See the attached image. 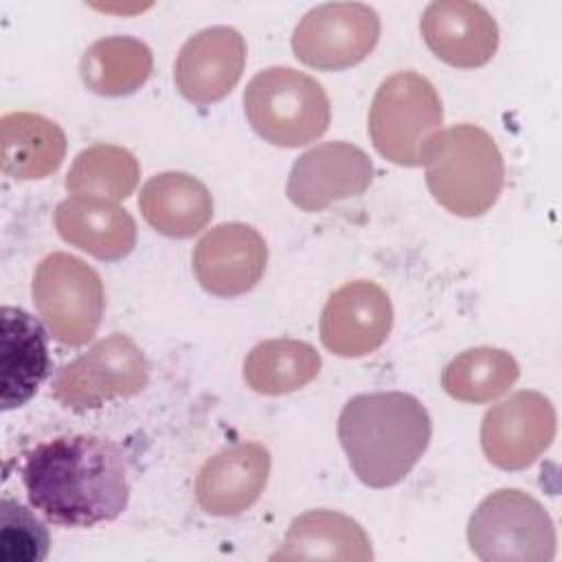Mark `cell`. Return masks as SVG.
<instances>
[{"mask_svg":"<svg viewBox=\"0 0 562 562\" xmlns=\"http://www.w3.org/2000/svg\"><path fill=\"white\" fill-rule=\"evenodd\" d=\"M22 483L31 507L59 527L110 522L130 501L123 452L99 435H64L35 446L26 452Z\"/></svg>","mask_w":562,"mask_h":562,"instance_id":"cell-1","label":"cell"},{"mask_svg":"<svg viewBox=\"0 0 562 562\" xmlns=\"http://www.w3.org/2000/svg\"><path fill=\"white\" fill-rule=\"evenodd\" d=\"M430 435L426 406L402 391L353 395L338 417V439L351 470L375 490L400 483L424 457Z\"/></svg>","mask_w":562,"mask_h":562,"instance_id":"cell-2","label":"cell"},{"mask_svg":"<svg viewBox=\"0 0 562 562\" xmlns=\"http://www.w3.org/2000/svg\"><path fill=\"white\" fill-rule=\"evenodd\" d=\"M424 165L430 195L452 215L479 217L503 191L501 149L479 125L459 123L441 130Z\"/></svg>","mask_w":562,"mask_h":562,"instance_id":"cell-3","label":"cell"},{"mask_svg":"<svg viewBox=\"0 0 562 562\" xmlns=\"http://www.w3.org/2000/svg\"><path fill=\"white\" fill-rule=\"evenodd\" d=\"M443 123L435 86L413 70L386 77L369 110V136L375 151L402 167L426 162Z\"/></svg>","mask_w":562,"mask_h":562,"instance_id":"cell-4","label":"cell"},{"mask_svg":"<svg viewBox=\"0 0 562 562\" xmlns=\"http://www.w3.org/2000/svg\"><path fill=\"white\" fill-rule=\"evenodd\" d=\"M244 112L250 127L279 147H301L321 138L331 119L325 88L290 66L257 72L244 90Z\"/></svg>","mask_w":562,"mask_h":562,"instance_id":"cell-5","label":"cell"},{"mask_svg":"<svg viewBox=\"0 0 562 562\" xmlns=\"http://www.w3.org/2000/svg\"><path fill=\"white\" fill-rule=\"evenodd\" d=\"M470 551L485 562H551L555 527L531 494L503 487L485 496L468 520Z\"/></svg>","mask_w":562,"mask_h":562,"instance_id":"cell-6","label":"cell"},{"mask_svg":"<svg viewBox=\"0 0 562 562\" xmlns=\"http://www.w3.org/2000/svg\"><path fill=\"white\" fill-rule=\"evenodd\" d=\"M33 303L55 340L86 345L99 329L105 292L99 272L68 252L44 257L33 274Z\"/></svg>","mask_w":562,"mask_h":562,"instance_id":"cell-7","label":"cell"},{"mask_svg":"<svg viewBox=\"0 0 562 562\" xmlns=\"http://www.w3.org/2000/svg\"><path fill=\"white\" fill-rule=\"evenodd\" d=\"M149 382V362L125 334H112L57 369L50 395L66 408L88 411L138 395Z\"/></svg>","mask_w":562,"mask_h":562,"instance_id":"cell-8","label":"cell"},{"mask_svg":"<svg viewBox=\"0 0 562 562\" xmlns=\"http://www.w3.org/2000/svg\"><path fill=\"white\" fill-rule=\"evenodd\" d=\"M380 18L362 2H327L310 9L292 33L299 61L316 70H345L371 55Z\"/></svg>","mask_w":562,"mask_h":562,"instance_id":"cell-9","label":"cell"},{"mask_svg":"<svg viewBox=\"0 0 562 562\" xmlns=\"http://www.w3.org/2000/svg\"><path fill=\"white\" fill-rule=\"evenodd\" d=\"M555 437V408L538 391H518L492 406L481 424L485 459L507 472L529 468Z\"/></svg>","mask_w":562,"mask_h":562,"instance_id":"cell-10","label":"cell"},{"mask_svg":"<svg viewBox=\"0 0 562 562\" xmlns=\"http://www.w3.org/2000/svg\"><path fill=\"white\" fill-rule=\"evenodd\" d=\"M393 327V305L375 281L356 279L334 290L321 312V342L340 358H362L382 347Z\"/></svg>","mask_w":562,"mask_h":562,"instance_id":"cell-11","label":"cell"},{"mask_svg":"<svg viewBox=\"0 0 562 562\" xmlns=\"http://www.w3.org/2000/svg\"><path fill=\"white\" fill-rule=\"evenodd\" d=\"M371 180V158L351 143L334 140L316 145L294 160L285 193L294 206L314 213L331 202L360 195Z\"/></svg>","mask_w":562,"mask_h":562,"instance_id":"cell-12","label":"cell"},{"mask_svg":"<svg viewBox=\"0 0 562 562\" xmlns=\"http://www.w3.org/2000/svg\"><path fill=\"white\" fill-rule=\"evenodd\" d=\"M268 246L257 228L244 222L213 226L193 250L198 283L215 296H239L263 277Z\"/></svg>","mask_w":562,"mask_h":562,"instance_id":"cell-13","label":"cell"},{"mask_svg":"<svg viewBox=\"0 0 562 562\" xmlns=\"http://www.w3.org/2000/svg\"><path fill=\"white\" fill-rule=\"evenodd\" d=\"M246 40L233 26H211L189 37L176 59L178 92L198 105L224 99L241 79Z\"/></svg>","mask_w":562,"mask_h":562,"instance_id":"cell-14","label":"cell"},{"mask_svg":"<svg viewBox=\"0 0 562 562\" xmlns=\"http://www.w3.org/2000/svg\"><path fill=\"white\" fill-rule=\"evenodd\" d=\"M426 46L454 68H479L498 48V24L492 13L468 0L430 2L419 20Z\"/></svg>","mask_w":562,"mask_h":562,"instance_id":"cell-15","label":"cell"},{"mask_svg":"<svg viewBox=\"0 0 562 562\" xmlns=\"http://www.w3.org/2000/svg\"><path fill=\"white\" fill-rule=\"evenodd\" d=\"M268 474L270 452L263 443L244 441L222 448L198 472V505L211 516H237L259 501Z\"/></svg>","mask_w":562,"mask_h":562,"instance_id":"cell-16","label":"cell"},{"mask_svg":"<svg viewBox=\"0 0 562 562\" xmlns=\"http://www.w3.org/2000/svg\"><path fill=\"white\" fill-rule=\"evenodd\" d=\"M55 228L64 241L101 259L119 261L136 246V222L116 202L70 195L55 209Z\"/></svg>","mask_w":562,"mask_h":562,"instance_id":"cell-17","label":"cell"},{"mask_svg":"<svg viewBox=\"0 0 562 562\" xmlns=\"http://www.w3.org/2000/svg\"><path fill=\"white\" fill-rule=\"evenodd\" d=\"M0 408L11 411L26 404L50 369L46 331L35 316L22 307H2L0 351Z\"/></svg>","mask_w":562,"mask_h":562,"instance_id":"cell-18","label":"cell"},{"mask_svg":"<svg viewBox=\"0 0 562 562\" xmlns=\"http://www.w3.org/2000/svg\"><path fill=\"white\" fill-rule=\"evenodd\" d=\"M138 209L154 231L184 239L198 235L211 222L213 198L195 176L165 171L143 184Z\"/></svg>","mask_w":562,"mask_h":562,"instance_id":"cell-19","label":"cell"},{"mask_svg":"<svg viewBox=\"0 0 562 562\" xmlns=\"http://www.w3.org/2000/svg\"><path fill=\"white\" fill-rule=\"evenodd\" d=\"M272 560H373L371 540L347 514L331 509H310L290 522L283 544Z\"/></svg>","mask_w":562,"mask_h":562,"instance_id":"cell-20","label":"cell"},{"mask_svg":"<svg viewBox=\"0 0 562 562\" xmlns=\"http://www.w3.org/2000/svg\"><path fill=\"white\" fill-rule=\"evenodd\" d=\"M66 158L64 130L35 112H9L0 121V165L13 180H42Z\"/></svg>","mask_w":562,"mask_h":562,"instance_id":"cell-21","label":"cell"},{"mask_svg":"<svg viewBox=\"0 0 562 562\" xmlns=\"http://www.w3.org/2000/svg\"><path fill=\"white\" fill-rule=\"evenodd\" d=\"M149 46L130 35H110L92 42L79 64L83 86L101 97H125L136 92L151 75Z\"/></svg>","mask_w":562,"mask_h":562,"instance_id":"cell-22","label":"cell"},{"mask_svg":"<svg viewBox=\"0 0 562 562\" xmlns=\"http://www.w3.org/2000/svg\"><path fill=\"white\" fill-rule=\"evenodd\" d=\"M321 371L318 351L303 340L270 338L244 360L246 384L261 395H285L310 384Z\"/></svg>","mask_w":562,"mask_h":562,"instance_id":"cell-23","label":"cell"},{"mask_svg":"<svg viewBox=\"0 0 562 562\" xmlns=\"http://www.w3.org/2000/svg\"><path fill=\"white\" fill-rule=\"evenodd\" d=\"M516 358L496 347H474L452 358L443 373V391L468 404H485L501 397L518 380Z\"/></svg>","mask_w":562,"mask_h":562,"instance_id":"cell-24","label":"cell"},{"mask_svg":"<svg viewBox=\"0 0 562 562\" xmlns=\"http://www.w3.org/2000/svg\"><path fill=\"white\" fill-rule=\"evenodd\" d=\"M140 180L136 156L110 143L86 147L66 173V189L75 195H94L110 202L125 200Z\"/></svg>","mask_w":562,"mask_h":562,"instance_id":"cell-25","label":"cell"},{"mask_svg":"<svg viewBox=\"0 0 562 562\" xmlns=\"http://www.w3.org/2000/svg\"><path fill=\"white\" fill-rule=\"evenodd\" d=\"M50 536L44 522L13 498L0 503V560L42 562L48 553Z\"/></svg>","mask_w":562,"mask_h":562,"instance_id":"cell-26","label":"cell"}]
</instances>
